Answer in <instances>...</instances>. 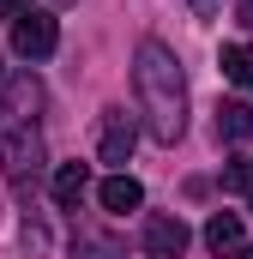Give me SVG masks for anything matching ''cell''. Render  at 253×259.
Here are the masks:
<instances>
[{
    "label": "cell",
    "instance_id": "cell-1",
    "mask_svg": "<svg viewBox=\"0 0 253 259\" xmlns=\"http://www.w3.org/2000/svg\"><path fill=\"white\" fill-rule=\"evenodd\" d=\"M133 91H139L145 133H151L157 145H175V139L187 133V72L175 61V49L139 42V55H133Z\"/></svg>",
    "mask_w": 253,
    "mask_h": 259
},
{
    "label": "cell",
    "instance_id": "cell-2",
    "mask_svg": "<svg viewBox=\"0 0 253 259\" xmlns=\"http://www.w3.org/2000/svg\"><path fill=\"white\" fill-rule=\"evenodd\" d=\"M43 163H49V151H43V127L36 121H0V169H6L12 193H30Z\"/></svg>",
    "mask_w": 253,
    "mask_h": 259
},
{
    "label": "cell",
    "instance_id": "cell-3",
    "mask_svg": "<svg viewBox=\"0 0 253 259\" xmlns=\"http://www.w3.org/2000/svg\"><path fill=\"white\" fill-rule=\"evenodd\" d=\"M12 49H18L24 61H49V55L61 49V24H55L49 12H36V6H24V12L12 18Z\"/></svg>",
    "mask_w": 253,
    "mask_h": 259
},
{
    "label": "cell",
    "instance_id": "cell-4",
    "mask_svg": "<svg viewBox=\"0 0 253 259\" xmlns=\"http://www.w3.org/2000/svg\"><path fill=\"white\" fill-rule=\"evenodd\" d=\"M187 223L181 217H169V211H157V217H145V253L151 259H181L187 253Z\"/></svg>",
    "mask_w": 253,
    "mask_h": 259
},
{
    "label": "cell",
    "instance_id": "cell-5",
    "mask_svg": "<svg viewBox=\"0 0 253 259\" xmlns=\"http://www.w3.org/2000/svg\"><path fill=\"white\" fill-rule=\"evenodd\" d=\"M133 145H139L133 115H126V109H103V133H97V151H103V163H126V157H133Z\"/></svg>",
    "mask_w": 253,
    "mask_h": 259
},
{
    "label": "cell",
    "instance_id": "cell-6",
    "mask_svg": "<svg viewBox=\"0 0 253 259\" xmlns=\"http://www.w3.org/2000/svg\"><path fill=\"white\" fill-rule=\"evenodd\" d=\"M36 109H43V84H36V78H12L0 121H36Z\"/></svg>",
    "mask_w": 253,
    "mask_h": 259
},
{
    "label": "cell",
    "instance_id": "cell-7",
    "mask_svg": "<svg viewBox=\"0 0 253 259\" xmlns=\"http://www.w3.org/2000/svg\"><path fill=\"white\" fill-rule=\"evenodd\" d=\"M85 193H91V169H85V163H61V169H55V205H61V211H78Z\"/></svg>",
    "mask_w": 253,
    "mask_h": 259
},
{
    "label": "cell",
    "instance_id": "cell-8",
    "mask_svg": "<svg viewBox=\"0 0 253 259\" xmlns=\"http://www.w3.org/2000/svg\"><path fill=\"white\" fill-rule=\"evenodd\" d=\"M97 199H103V211L121 217V211H139V205H145V187H139L133 175H109V181L97 187Z\"/></svg>",
    "mask_w": 253,
    "mask_h": 259
},
{
    "label": "cell",
    "instance_id": "cell-9",
    "mask_svg": "<svg viewBox=\"0 0 253 259\" xmlns=\"http://www.w3.org/2000/svg\"><path fill=\"white\" fill-rule=\"evenodd\" d=\"M217 139L223 145L253 139V103H217Z\"/></svg>",
    "mask_w": 253,
    "mask_h": 259
},
{
    "label": "cell",
    "instance_id": "cell-10",
    "mask_svg": "<svg viewBox=\"0 0 253 259\" xmlns=\"http://www.w3.org/2000/svg\"><path fill=\"white\" fill-rule=\"evenodd\" d=\"M205 247H211V253H235V247H241V217H235V211H217V217L205 223Z\"/></svg>",
    "mask_w": 253,
    "mask_h": 259
},
{
    "label": "cell",
    "instance_id": "cell-11",
    "mask_svg": "<svg viewBox=\"0 0 253 259\" xmlns=\"http://www.w3.org/2000/svg\"><path fill=\"white\" fill-rule=\"evenodd\" d=\"M223 78H235L241 91H253V42H229L223 49Z\"/></svg>",
    "mask_w": 253,
    "mask_h": 259
},
{
    "label": "cell",
    "instance_id": "cell-12",
    "mask_svg": "<svg viewBox=\"0 0 253 259\" xmlns=\"http://www.w3.org/2000/svg\"><path fill=\"white\" fill-rule=\"evenodd\" d=\"M223 187H229V193H253V163L247 157H235V163L223 169Z\"/></svg>",
    "mask_w": 253,
    "mask_h": 259
},
{
    "label": "cell",
    "instance_id": "cell-13",
    "mask_svg": "<svg viewBox=\"0 0 253 259\" xmlns=\"http://www.w3.org/2000/svg\"><path fill=\"white\" fill-rule=\"evenodd\" d=\"M78 259H121V253H115V241H103V235H85V229H78Z\"/></svg>",
    "mask_w": 253,
    "mask_h": 259
},
{
    "label": "cell",
    "instance_id": "cell-14",
    "mask_svg": "<svg viewBox=\"0 0 253 259\" xmlns=\"http://www.w3.org/2000/svg\"><path fill=\"white\" fill-rule=\"evenodd\" d=\"M193 12H199V18H217V6H223V0H187Z\"/></svg>",
    "mask_w": 253,
    "mask_h": 259
},
{
    "label": "cell",
    "instance_id": "cell-15",
    "mask_svg": "<svg viewBox=\"0 0 253 259\" xmlns=\"http://www.w3.org/2000/svg\"><path fill=\"white\" fill-rule=\"evenodd\" d=\"M24 6H30V0H0V18H18Z\"/></svg>",
    "mask_w": 253,
    "mask_h": 259
},
{
    "label": "cell",
    "instance_id": "cell-16",
    "mask_svg": "<svg viewBox=\"0 0 253 259\" xmlns=\"http://www.w3.org/2000/svg\"><path fill=\"white\" fill-rule=\"evenodd\" d=\"M235 12H241V24H253V0H235Z\"/></svg>",
    "mask_w": 253,
    "mask_h": 259
},
{
    "label": "cell",
    "instance_id": "cell-17",
    "mask_svg": "<svg viewBox=\"0 0 253 259\" xmlns=\"http://www.w3.org/2000/svg\"><path fill=\"white\" fill-rule=\"evenodd\" d=\"M229 259H253V247H235V253H229Z\"/></svg>",
    "mask_w": 253,
    "mask_h": 259
},
{
    "label": "cell",
    "instance_id": "cell-18",
    "mask_svg": "<svg viewBox=\"0 0 253 259\" xmlns=\"http://www.w3.org/2000/svg\"><path fill=\"white\" fill-rule=\"evenodd\" d=\"M49 6H72V0H49Z\"/></svg>",
    "mask_w": 253,
    "mask_h": 259
}]
</instances>
